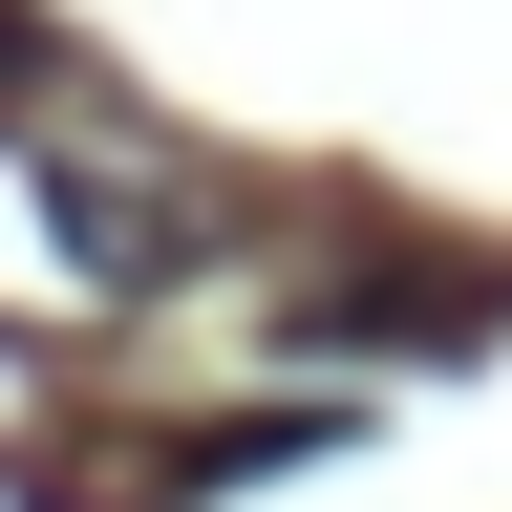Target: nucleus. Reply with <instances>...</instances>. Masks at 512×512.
I'll use <instances>...</instances> for the list:
<instances>
[{
	"mask_svg": "<svg viewBox=\"0 0 512 512\" xmlns=\"http://www.w3.org/2000/svg\"><path fill=\"white\" fill-rule=\"evenodd\" d=\"M43 192H64V235H86V256H107V278H150V256H192V192H150V171H128V150H64Z\"/></svg>",
	"mask_w": 512,
	"mask_h": 512,
	"instance_id": "f257e3e1",
	"label": "nucleus"
}]
</instances>
